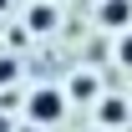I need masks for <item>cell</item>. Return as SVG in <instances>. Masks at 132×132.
<instances>
[{
    "label": "cell",
    "instance_id": "1",
    "mask_svg": "<svg viewBox=\"0 0 132 132\" xmlns=\"http://www.w3.org/2000/svg\"><path fill=\"white\" fill-rule=\"evenodd\" d=\"M26 112H31V122H41V127H56V122L66 117V92L41 86V92L31 97V107H26Z\"/></svg>",
    "mask_w": 132,
    "mask_h": 132
},
{
    "label": "cell",
    "instance_id": "2",
    "mask_svg": "<svg viewBox=\"0 0 132 132\" xmlns=\"http://www.w3.org/2000/svg\"><path fill=\"white\" fill-rule=\"evenodd\" d=\"M102 26H112V31H127V20H132V0H102Z\"/></svg>",
    "mask_w": 132,
    "mask_h": 132
},
{
    "label": "cell",
    "instance_id": "3",
    "mask_svg": "<svg viewBox=\"0 0 132 132\" xmlns=\"http://www.w3.org/2000/svg\"><path fill=\"white\" fill-rule=\"evenodd\" d=\"M102 122H107V127H117V122H127V107H122V102H102Z\"/></svg>",
    "mask_w": 132,
    "mask_h": 132
},
{
    "label": "cell",
    "instance_id": "4",
    "mask_svg": "<svg viewBox=\"0 0 132 132\" xmlns=\"http://www.w3.org/2000/svg\"><path fill=\"white\" fill-rule=\"evenodd\" d=\"M51 26H56V10L51 5H36L31 10V31H51Z\"/></svg>",
    "mask_w": 132,
    "mask_h": 132
},
{
    "label": "cell",
    "instance_id": "5",
    "mask_svg": "<svg viewBox=\"0 0 132 132\" xmlns=\"http://www.w3.org/2000/svg\"><path fill=\"white\" fill-rule=\"evenodd\" d=\"M15 81V61H10V56H0V86H10Z\"/></svg>",
    "mask_w": 132,
    "mask_h": 132
},
{
    "label": "cell",
    "instance_id": "6",
    "mask_svg": "<svg viewBox=\"0 0 132 132\" xmlns=\"http://www.w3.org/2000/svg\"><path fill=\"white\" fill-rule=\"evenodd\" d=\"M117 61H122V66H132V31L122 36V46H117Z\"/></svg>",
    "mask_w": 132,
    "mask_h": 132
},
{
    "label": "cell",
    "instance_id": "7",
    "mask_svg": "<svg viewBox=\"0 0 132 132\" xmlns=\"http://www.w3.org/2000/svg\"><path fill=\"white\" fill-rule=\"evenodd\" d=\"M0 10H5V0H0Z\"/></svg>",
    "mask_w": 132,
    "mask_h": 132
}]
</instances>
